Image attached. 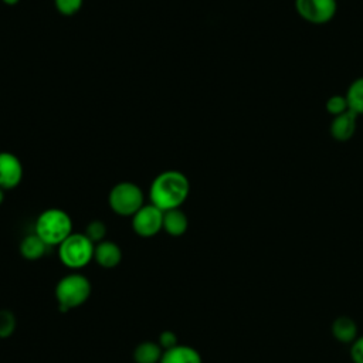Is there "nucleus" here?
<instances>
[{"label": "nucleus", "instance_id": "obj_1", "mask_svg": "<svg viewBox=\"0 0 363 363\" xmlns=\"http://www.w3.org/2000/svg\"><path fill=\"white\" fill-rule=\"evenodd\" d=\"M190 194V182L179 170H164L150 183L149 200L162 211L180 208Z\"/></svg>", "mask_w": 363, "mask_h": 363}, {"label": "nucleus", "instance_id": "obj_2", "mask_svg": "<svg viewBox=\"0 0 363 363\" xmlns=\"http://www.w3.org/2000/svg\"><path fill=\"white\" fill-rule=\"evenodd\" d=\"M34 233L50 247L60 245L72 234V220L62 208H47L35 220Z\"/></svg>", "mask_w": 363, "mask_h": 363}, {"label": "nucleus", "instance_id": "obj_3", "mask_svg": "<svg viewBox=\"0 0 363 363\" xmlns=\"http://www.w3.org/2000/svg\"><path fill=\"white\" fill-rule=\"evenodd\" d=\"M91 281L79 272L64 275L55 285V299L62 312L79 308L91 296Z\"/></svg>", "mask_w": 363, "mask_h": 363}, {"label": "nucleus", "instance_id": "obj_4", "mask_svg": "<svg viewBox=\"0 0 363 363\" xmlns=\"http://www.w3.org/2000/svg\"><path fill=\"white\" fill-rule=\"evenodd\" d=\"M95 244L84 233H72L58 245V258L69 269H81L94 261Z\"/></svg>", "mask_w": 363, "mask_h": 363}, {"label": "nucleus", "instance_id": "obj_5", "mask_svg": "<svg viewBox=\"0 0 363 363\" xmlns=\"http://www.w3.org/2000/svg\"><path fill=\"white\" fill-rule=\"evenodd\" d=\"M108 204L115 214L132 217L145 206V196L136 183L119 182L111 189L108 194Z\"/></svg>", "mask_w": 363, "mask_h": 363}, {"label": "nucleus", "instance_id": "obj_6", "mask_svg": "<svg viewBox=\"0 0 363 363\" xmlns=\"http://www.w3.org/2000/svg\"><path fill=\"white\" fill-rule=\"evenodd\" d=\"M294 6L303 21L315 26L332 21L337 11V0H295Z\"/></svg>", "mask_w": 363, "mask_h": 363}, {"label": "nucleus", "instance_id": "obj_7", "mask_svg": "<svg viewBox=\"0 0 363 363\" xmlns=\"http://www.w3.org/2000/svg\"><path fill=\"white\" fill-rule=\"evenodd\" d=\"M132 228L136 235L150 238L163 230V211L153 204H145L132 216Z\"/></svg>", "mask_w": 363, "mask_h": 363}, {"label": "nucleus", "instance_id": "obj_8", "mask_svg": "<svg viewBox=\"0 0 363 363\" xmlns=\"http://www.w3.org/2000/svg\"><path fill=\"white\" fill-rule=\"evenodd\" d=\"M23 164L11 152H0V189L13 190L23 179Z\"/></svg>", "mask_w": 363, "mask_h": 363}, {"label": "nucleus", "instance_id": "obj_9", "mask_svg": "<svg viewBox=\"0 0 363 363\" xmlns=\"http://www.w3.org/2000/svg\"><path fill=\"white\" fill-rule=\"evenodd\" d=\"M357 128V115L352 111H346L337 116H333L329 123V133L337 142H347L353 138Z\"/></svg>", "mask_w": 363, "mask_h": 363}, {"label": "nucleus", "instance_id": "obj_10", "mask_svg": "<svg viewBox=\"0 0 363 363\" xmlns=\"http://www.w3.org/2000/svg\"><path fill=\"white\" fill-rule=\"evenodd\" d=\"M94 261L102 268H106V269L115 268L122 261V250L116 242L111 240H104L95 244Z\"/></svg>", "mask_w": 363, "mask_h": 363}, {"label": "nucleus", "instance_id": "obj_11", "mask_svg": "<svg viewBox=\"0 0 363 363\" xmlns=\"http://www.w3.org/2000/svg\"><path fill=\"white\" fill-rule=\"evenodd\" d=\"M330 332L337 342L343 345H352L357 337V323L353 318L340 315L332 322Z\"/></svg>", "mask_w": 363, "mask_h": 363}, {"label": "nucleus", "instance_id": "obj_12", "mask_svg": "<svg viewBox=\"0 0 363 363\" xmlns=\"http://www.w3.org/2000/svg\"><path fill=\"white\" fill-rule=\"evenodd\" d=\"M160 363H203V359L197 349L187 345H176L163 352Z\"/></svg>", "mask_w": 363, "mask_h": 363}, {"label": "nucleus", "instance_id": "obj_13", "mask_svg": "<svg viewBox=\"0 0 363 363\" xmlns=\"http://www.w3.org/2000/svg\"><path fill=\"white\" fill-rule=\"evenodd\" d=\"M189 228V218L180 208L163 211V231L172 237L183 235Z\"/></svg>", "mask_w": 363, "mask_h": 363}, {"label": "nucleus", "instance_id": "obj_14", "mask_svg": "<svg viewBox=\"0 0 363 363\" xmlns=\"http://www.w3.org/2000/svg\"><path fill=\"white\" fill-rule=\"evenodd\" d=\"M48 247L50 245H47L35 233H33L21 240L20 254L27 261H37L45 255Z\"/></svg>", "mask_w": 363, "mask_h": 363}, {"label": "nucleus", "instance_id": "obj_15", "mask_svg": "<svg viewBox=\"0 0 363 363\" xmlns=\"http://www.w3.org/2000/svg\"><path fill=\"white\" fill-rule=\"evenodd\" d=\"M163 352L159 343L145 340L135 347L133 360L135 363H160Z\"/></svg>", "mask_w": 363, "mask_h": 363}, {"label": "nucleus", "instance_id": "obj_16", "mask_svg": "<svg viewBox=\"0 0 363 363\" xmlns=\"http://www.w3.org/2000/svg\"><path fill=\"white\" fill-rule=\"evenodd\" d=\"M345 96L349 105V111L357 116L363 115V77H359L349 84Z\"/></svg>", "mask_w": 363, "mask_h": 363}, {"label": "nucleus", "instance_id": "obj_17", "mask_svg": "<svg viewBox=\"0 0 363 363\" xmlns=\"http://www.w3.org/2000/svg\"><path fill=\"white\" fill-rule=\"evenodd\" d=\"M325 109L329 115L333 116H337L340 113H345L346 111H349V105H347V101H346V96L345 95H339V94H335L332 96H329L325 102Z\"/></svg>", "mask_w": 363, "mask_h": 363}, {"label": "nucleus", "instance_id": "obj_18", "mask_svg": "<svg viewBox=\"0 0 363 363\" xmlns=\"http://www.w3.org/2000/svg\"><path fill=\"white\" fill-rule=\"evenodd\" d=\"M84 234L94 242V244H98L104 240H106V225L104 221L101 220H92L86 224L85 230H84Z\"/></svg>", "mask_w": 363, "mask_h": 363}, {"label": "nucleus", "instance_id": "obj_19", "mask_svg": "<svg viewBox=\"0 0 363 363\" xmlns=\"http://www.w3.org/2000/svg\"><path fill=\"white\" fill-rule=\"evenodd\" d=\"M84 0H54L57 11L62 16H74L82 7Z\"/></svg>", "mask_w": 363, "mask_h": 363}, {"label": "nucleus", "instance_id": "obj_20", "mask_svg": "<svg viewBox=\"0 0 363 363\" xmlns=\"http://www.w3.org/2000/svg\"><path fill=\"white\" fill-rule=\"evenodd\" d=\"M16 326L14 315L10 311H0V337H7Z\"/></svg>", "mask_w": 363, "mask_h": 363}, {"label": "nucleus", "instance_id": "obj_21", "mask_svg": "<svg viewBox=\"0 0 363 363\" xmlns=\"http://www.w3.org/2000/svg\"><path fill=\"white\" fill-rule=\"evenodd\" d=\"M160 347L163 350H167V349H172L174 347L177 343V335L173 332V330H163L160 335H159V342Z\"/></svg>", "mask_w": 363, "mask_h": 363}, {"label": "nucleus", "instance_id": "obj_22", "mask_svg": "<svg viewBox=\"0 0 363 363\" xmlns=\"http://www.w3.org/2000/svg\"><path fill=\"white\" fill-rule=\"evenodd\" d=\"M350 359L353 363H363V335L350 345Z\"/></svg>", "mask_w": 363, "mask_h": 363}, {"label": "nucleus", "instance_id": "obj_23", "mask_svg": "<svg viewBox=\"0 0 363 363\" xmlns=\"http://www.w3.org/2000/svg\"><path fill=\"white\" fill-rule=\"evenodd\" d=\"M6 6H16L20 0H1Z\"/></svg>", "mask_w": 363, "mask_h": 363}, {"label": "nucleus", "instance_id": "obj_24", "mask_svg": "<svg viewBox=\"0 0 363 363\" xmlns=\"http://www.w3.org/2000/svg\"><path fill=\"white\" fill-rule=\"evenodd\" d=\"M3 201H4V190L0 189V206H1Z\"/></svg>", "mask_w": 363, "mask_h": 363}]
</instances>
